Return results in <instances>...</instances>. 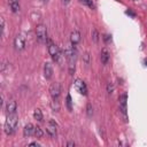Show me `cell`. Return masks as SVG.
Instances as JSON below:
<instances>
[{
    "instance_id": "6da1fadb",
    "label": "cell",
    "mask_w": 147,
    "mask_h": 147,
    "mask_svg": "<svg viewBox=\"0 0 147 147\" xmlns=\"http://www.w3.org/2000/svg\"><path fill=\"white\" fill-rule=\"evenodd\" d=\"M18 125V118H17V115L16 114H11V115H8L7 116V119L5 122V125H3V130H5V133L6 134H13L16 130Z\"/></svg>"
},
{
    "instance_id": "7a4b0ae2",
    "label": "cell",
    "mask_w": 147,
    "mask_h": 147,
    "mask_svg": "<svg viewBox=\"0 0 147 147\" xmlns=\"http://www.w3.org/2000/svg\"><path fill=\"white\" fill-rule=\"evenodd\" d=\"M47 41H48V52H49L52 59H53L55 62H59V61H60V57H61V51H60L59 46L55 45L51 39H48Z\"/></svg>"
},
{
    "instance_id": "3957f363",
    "label": "cell",
    "mask_w": 147,
    "mask_h": 147,
    "mask_svg": "<svg viewBox=\"0 0 147 147\" xmlns=\"http://www.w3.org/2000/svg\"><path fill=\"white\" fill-rule=\"evenodd\" d=\"M36 36L40 42H46L48 40L47 39V28L45 24H38L36 26Z\"/></svg>"
},
{
    "instance_id": "277c9868",
    "label": "cell",
    "mask_w": 147,
    "mask_h": 147,
    "mask_svg": "<svg viewBox=\"0 0 147 147\" xmlns=\"http://www.w3.org/2000/svg\"><path fill=\"white\" fill-rule=\"evenodd\" d=\"M46 132L52 138L56 137V134H57V125H56V123L53 119H49L48 121V123L46 125Z\"/></svg>"
},
{
    "instance_id": "5b68a950",
    "label": "cell",
    "mask_w": 147,
    "mask_h": 147,
    "mask_svg": "<svg viewBox=\"0 0 147 147\" xmlns=\"http://www.w3.org/2000/svg\"><path fill=\"white\" fill-rule=\"evenodd\" d=\"M49 94H51V96L53 99L60 96V94H61V85H60V83L55 82V83L51 84V86H49Z\"/></svg>"
},
{
    "instance_id": "8992f818",
    "label": "cell",
    "mask_w": 147,
    "mask_h": 147,
    "mask_svg": "<svg viewBox=\"0 0 147 147\" xmlns=\"http://www.w3.org/2000/svg\"><path fill=\"white\" fill-rule=\"evenodd\" d=\"M74 85H75V88L77 90V92H79V93L83 94V95H86V94H87V86H86V84L84 83V80H82V79L78 78V79L75 80Z\"/></svg>"
},
{
    "instance_id": "52a82bcc",
    "label": "cell",
    "mask_w": 147,
    "mask_h": 147,
    "mask_svg": "<svg viewBox=\"0 0 147 147\" xmlns=\"http://www.w3.org/2000/svg\"><path fill=\"white\" fill-rule=\"evenodd\" d=\"M14 46H15V49L22 51V49L25 47V38H24L22 34L16 36L15 39H14Z\"/></svg>"
},
{
    "instance_id": "ba28073f",
    "label": "cell",
    "mask_w": 147,
    "mask_h": 147,
    "mask_svg": "<svg viewBox=\"0 0 147 147\" xmlns=\"http://www.w3.org/2000/svg\"><path fill=\"white\" fill-rule=\"evenodd\" d=\"M16 109H17V103L15 100L10 99L7 101L6 103V113L7 115H11V114H16Z\"/></svg>"
},
{
    "instance_id": "9c48e42d",
    "label": "cell",
    "mask_w": 147,
    "mask_h": 147,
    "mask_svg": "<svg viewBox=\"0 0 147 147\" xmlns=\"http://www.w3.org/2000/svg\"><path fill=\"white\" fill-rule=\"evenodd\" d=\"M119 109L122 111V114L124 116H126V101H127V95L126 93H123L121 96H119Z\"/></svg>"
},
{
    "instance_id": "30bf717a",
    "label": "cell",
    "mask_w": 147,
    "mask_h": 147,
    "mask_svg": "<svg viewBox=\"0 0 147 147\" xmlns=\"http://www.w3.org/2000/svg\"><path fill=\"white\" fill-rule=\"evenodd\" d=\"M44 76L46 79H49L52 78L53 76V65L51 62H45L44 64Z\"/></svg>"
},
{
    "instance_id": "8fae6325",
    "label": "cell",
    "mask_w": 147,
    "mask_h": 147,
    "mask_svg": "<svg viewBox=\"0 0 147 147\" xmlns=\"http://www.w3.org/2000/svg\"><path fill=\"white\" fill-rule=\"evenodd\" d=\"M80 41V33H79V31H77V30H75V31H72L71 33H70V42H71V45H77L78 42Z\"/></svg>"
},
{
    "instance_id": "7c38bea8",
    "label": "cell",
    "mask_w": 147,
    "mask_h": 147,
    "mask_svg": "<svg viewBox=\"0 0 147 147\" xmlns=\"http://www.w3.org/2000/svg\"><path fill=\"white\" fill-rule=\"evenodd\" d=\"M109 59H110V53H109L108 48L105 47V48L101 51V54H100V60H101L102 64H107L108 61H109Z\"/></svg>"
},
{
    "instance_id": "4fadbf2b",
    "label": "cell",
    "mask_w": 147,
    "mask_h": 147,
    "mask_svg": "<svg viewBox=\"0 0 147 147\" xmlns=\"http://www.w3.org/2000/svg\"><path fill=\"white\" fill-rule=\"evenodd\" d=\"M34 127H36V126H33L32 123H28V124L24 126V129H23V134H24L25 137H30V136L34 134Z\"/></svg>"
},
{
    "instance_id": "5bb4252c",
    "label": "cell",
    "mask_w": 147,
    "mask_h": 147,
    "mask_svg": "<svg viewBox=\"0 0 147 147\" xmlns=\"http://www.w3.org/2000/svg\"><path fill=\"white\" fill-rule=\"evenodd\" d=\"M9 6L13 13H17L20 10V0H9Z\"/></svg>"
},
{
    "instance_id": "9a60e30c",
    "label": "cell",
    "mask_w": 147,
    "mask_h": 147,
    "mask_svg": "<svg viewBox=\"0 0 147 147\" xmlns=\"http://www.w3.org/2000/svg\"><path fill=\"white\" fill-rule=\"evenodd\" d=\"M51 107L54 111H59L60 110V101H59V98H55L52 100L51 102Z\"/></svg>"
},
{
    "instance_id": "2e32d148",
    "label": "cell",
    "mask_w": 147,
    "mask_h": 147,
    "mask_svg": "<svg viewBox=\"0 0 147 147\" xmlns=\"http://www.w3.org/2000/svg\"><path fill=\"white\" fill-rule=\"evenodd\" d=\"M33 117H34V119L41 122V121H42V113H41V110L38 109V108L34 109V111H33Z\"/></svg>"
},
{
    "instance_id": "e0dca14e",
    "label": "cell",
    "mask_w": 147,
    "mask_h": 147,
    "mask_svg": "<svg viewBox=\"0 0 147 147\" xmlns=\"http://www.w3.org/2000/svg\"><path fill=\"white\" fill-rule=\"evenodd\" d=\"M34 136H36L37 138H41V137L44 136V132H42V130H41L40 126H36V127H34Z\"/></svg>"
},
{
    "instance_id": "ac0fdd59",
    "label": "cell",
    "mask_w": 147,
    "mask_h": 147,
    "mask_svg": "<svg viewBox=\"0 0 147 147\" xmlns=\"http://www.w3.org/2000/svg\"><path fill=\"white\" fill-rule=\"evenodd\" d=\"M79 1H80V2H83L84 5L88 6V7H90V8H92V9L94 8V5H93V1H92V0H79Z\"/></svg>"
},
{
    "instance_id": "d6986e66",
    "label": "cell",
    "mask_w": 147,
    "mask_h": 147,
    "mask_svg": "<svg viewBox=\"0 0 147 147\" xmlns=\"http://www.w3.org/2000/svg\"><path fill=\"white\" fill-rule=\"evenodd\" d=\"M107 92H108L109 94H111V93L114 92V85H113L111 83H108V84H107Z\"/></svg>"
},
{
    "instance_id": "ffe728a7",
    "label": "cell",
    "mask_w": 147,
    "mask_h": 147,
    "mask_svg": "<svg viewBox=\"0 0 147 147\" xmlns=\"http://www.w3.org/2000/svg\"><path fill=\"white\" fill-rule=\"evenodd\" d=\"M98 36H99V34H98V31L94 29V30L92 31V38H93V40H94L95 42L98 41Z\"/></svg>"
},
{
    "instance_id": "44dd1931",
    "label": "cell",
    "mask_w": 147,
    "mask_h": 147,
    "mask_svg": "<svg viewBox=\"0 0 147 147\" xmlns=\"http://www.w3.org/2000/svg\"><path fill=\"white\" fill-rule=\"evenodd\" d=\"M67 105H68V109L71 110V96H70V94L67 95Z\"/></svg>"
},
{
    "instance_id": "7402d4cb",
    "label": "cell",
    "mask_w": 147,
    "mask_h": 147,
    "mask_svg": "<svg viewBox=\"0 0 147 147\" xmlns=\"http://www.w3.org/2000/svg\"><path fill=\"white\" fill-rule=\"evenodd\" d=\"M1 33L3 34V31H5V20H3V17H1Z\"/></svg>"
},
{
    "instance_id": "603a6c76",
    "label": "cell",
    "mask_w": 147,
    "mask_h": 147,
    "mask_svg": "<svg viewBox=\"0 0 147 147\" xmlns=\"http://www.w3.org/2000/svg\"><path fill=\"white\" fill-rule=\"evenodd\" d=\"M29 146H37V147H39V146H40V144H39V142H37V141H33V142H30V144H29Z\"/></svg>"
},
{
    "instance_id": "cb8c5ba5",
    "label": "cell",
    "mask_w": 147,
    "mask_h": 147,
    "mask_svg": "<svg viewBox=\"0 0 147 147\" xmlns=\"http://www.w3.org/2000/svg\"><path fill=\"white\" fill-rule=\"evenodd\" d=\"M87 113H88V115H90V116L92 115V111H91V105H90V103L87 105Z\"/></svg>"
},
{
    "instance_id": "d4e9b609",
    "label": "cell",
    "mask_w": 147,
    "mask_h": 147,
    "mask_svg": "<svg viewBox=\"0 0 147 147\" xmlns=\"http://www.w3.org/2000/svg\"><path fill=\"white\" fill-rule=\"evenodd\" d=\"M67 146H75V142H72V141H69V142H67Z\"/></svg>"
},
{
    "instance_id": "484cf974",
    "label": "cell",
    "mask_w": 147,
    "mask_h": 147,
    "mask_svg": "<svg viewBox=\"0 0 147 147\" xmlns=\"http://www.w3.org/2000/svg\"><path fill=\"white\" fill-rule=\"evenodd\" d=\"M145 63H146V65H147V59H146V60H145Z\"/></svg>"
},
{
    "instance_id": "4316f807",
    "label": "cell",
    "mask_w": 147,
    "mask_h": 147,
    "mask_svg": "<svg viewBox=\"0 0 147 147\" xmlns=\"http://www.w3.org/2000/svg\"><path fill=\"white\" fill-rule=\"evenodd\" d=\"M63 1H65V2H68V1H69V0H63Z\"/></svg>"
},
{
    "instance_id": "83f0119b",
    "label": "cell",
    "mask_w": 147,
    "mask_h": 147,
    "mask_svg": "<svg viewBox=\"0 0 147 147\" xmlns=\"http://www.w3.org/2000/svg\"><path fill=\"white\" fill-rule=\"evenodd\" d=\"M41 1H44V2H45V1H47V0H41Z\"/></svg>"
}]
</instances>
